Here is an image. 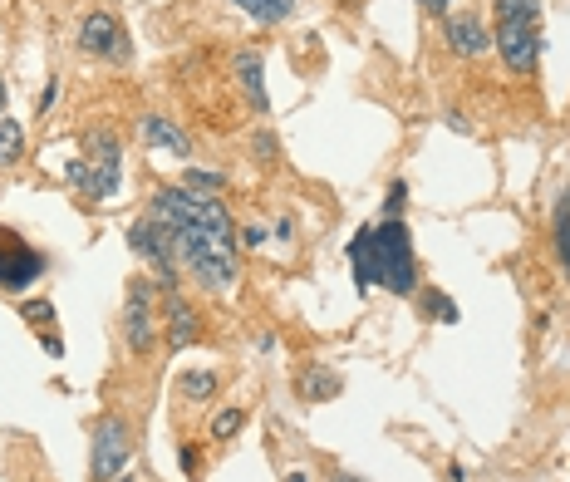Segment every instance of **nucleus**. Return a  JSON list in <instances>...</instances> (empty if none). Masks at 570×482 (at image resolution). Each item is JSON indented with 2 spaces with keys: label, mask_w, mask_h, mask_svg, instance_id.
Instances as JSON below:
<instances>
[{
  "label": "nucleus",
  "mask_w": 570,
  "mask_h": 482,
  "mask_svg": "<svg viewBox=\"0 0 570 482\" xmlns=\"http://www.w3.org/2000/svg\"><path fill=\"white\" fill-rule=\"evenodd\" d=\"M148 217L172 232L177 261L192 271L202 291H231L236 286V227H231L227 202L217 192H192V187H158L148 202Z\"/></svg>",
  "instance_id": "obj_1"
},
{
  "label": "nucleus",
  "mask_w": 570,
  "mask_h": 482,
  "mask_svg": "<svg viewBox=\"0 0 570 482\" xmlns=\"http://www.w3.org/2000/svg\"><path fill=\"white\" fill-rule=\"evenodd\" d=\"M349 266H354V286L359 296L384 286L394 296H413L418 291V256H413V237H408V222H374V227H359L349 241Z\"/></svg>",
  "instance_id": "obj_2"
},
{
  "label": "nucleus",
  "mask_w": 570,
  "mask_h": 482,
  "mask_svg": "<svg viewBox=\"0 0 570 482\" xmlns=\"http://www.w3.org/2000/svg\"><path fill=\"white\" fill-rule=\"evenodd\" d=\"M64 182L89 202H114L118 187H123V143L109 128H89L84 133V158H74L64 168Z\"/></svg>",
  "instance_id": "obj_3"
},
{
  "label": "nucleus",
  "mask_w": 570,
  "mask_h": 482,
  "mask_svg": "<svg viewBox=\"0 0 570 482\" xmlns=\"http://www.w3.org/2000/svg\"><path fill=\"white\" fill-rule=\"evenodd\" d=\"M128 251L153 266V286H158L163 296L177 291V246H172V232L163 222H153V217L133 222V227H128Z\"/></svg>",
  "instance_id": "obj_4"
},
{
  "label": "nucleus",
  "mask_w": 570,
  "mask_h": 482,
  "mask_svg": "<svg viewBox=\"0 0 570 482\" xmlns=\"http://www.w3.org/2000/svg\"><path fill=\"white\" fill-rule=\"evenodd\" d=\"M128 463H133V428H128V419H118V414L99 419L94 438H89V478L114 482Z\"/></svg>",
  "instance_id": "obj_5"
},
{
  "label": "nucleus",
  "mask_w": 570,
  "mask_h": 482,
  "mask_svg": "<svg viewBox=\"0 0 570 482\" xmlns=\"http://www.w3.org/2000/svg\"><path fill=\"white\" fill-rule=\"evenodd\" d=\"M79 55L109 60V64L133 60V45H128V35H123V25H118L114 10H89V15L79 20Z\"/></svg>",
  "instance_id": "obj_6"
},
{
  "label": "nucleus",
  "mask_w": 570,
  "mask_h": 482,
  "mask_svg": "<svg viewBox=\"0 0 570 482\" xmlns=\"http://www.w3.org/2000/svg\"><path fill=\"white\" fill-rule=\"evenodd\" d=\"M40 276H45V256L20 237V232H5V227H0V291L20 296V291H30Z\"/></svg>",
  "instance_id": "obj_7"
},
{
  "label": "nucleus",
  "mask_w": 570,
  "mask_h": 482,
  "mask_svg": "<svg viewBox=\"0 0 570 482\" xmlns=\"http://www.w3.org/2000/svg\"><path fill=\"white\" fill-rule=\"evenodd\" d=\"M492 50L502 55V64L512 69V74H531L536 60H541V30H536V20H497V30H492Z\"/></svg>",
  "instance_id": "obj_8"
},
{
  "label": "nucleus",
  "mask_w": 570,
  "mask_h": 482,
  "mask_svg": "<svg viewBox=\"0 0 570 482\" xmlns=\"http://www.w3.org/2000/svg\"><path fill=\"white\" fill-rule=\"evenodd\" d=\"M153 276H133L128 281V315H123V330H128V350L133 355H148L153 350V335H158V320H153Z\"/></svg>",
  "instance_id": "obj_9"
},
{
  "label": "nucleus",
  "mask_w": 570,
  "mask_h": 482,
  "mask_svg": "<svg viewBox=\"0 0 570 482\" xmlns=\"http://www.w3.org/2000/svg\"><path fill=\"white\" fill-rule=\"evenodd\" d=\"M443 35H448V50L457 60H482L492 55V30L477 20V15H448L443 20Z\"/></svg>",
  "instance_id": "obj_10"
},
{
  "label": "nucleus",
  "mask_w": 570,
  "mask_h": 482,
  "mask_svg": "<svg viewBox=\"0 0 570 482\" xmlns=\"http://www.w3.org/2000/svg\"><path fill=\"white\" fill-rule=\"evenodd\" d=\"M231 74L251 104V114H271V94H266V74H261V50H236L231 55Z\"/></svg>",
  "instance_id": "obj_11"
},
{
  "label": "nucleus",
  "mask_w": 570,
  "mask_h": 482,
  "mask_svg": "<svg viewBox=\"0 0 570 482\" xmlns=\"http://www.w3.org/2000/svg\"><path fill=\"white\" fill-rule=\"evenodd\" d=\"M163 301H168V350H187V345H197V340H202V320H197L192 301H182L177 291L163 296Z\"/></svg>",
  "instance_id": "obj_12"
},
{
  "label": "nucleus",
  "mask_w": 570,
  "mask_h": 482,
  "mask_svg": "<svg viewBox=\"0 0 570 482\" xmlns=\"http://www.w3.org/2000/svg\"><path fill=\"white\" fill-rule=\"evenodd\" d=\"M138 133H143V143L148 148H168L172 158H192V143H187V133L168 123L163 114H148V119H138Z\"/></svg>",
  "instance_id": "obj_13"
},
{
  "label": "nucleus",
  "mask_w": 570,
  "mask_h": 482,
  "mask_svg": "<svg viewBox=\"0 0 570 482\" xmlns=\"http://www.w3.org/2000/svg\"><path fill=\"white\" fill-rule=\"evenodd\" d=\"M340 374L335 369H325V364H305L300 369V379H295V394L305 399V404H325V399H335L340 394Z\"/></svg>",
  "instance_id": "obj_14"
},
{
  "label": "nucleus",
  "mask_w": 570,
  "mask_h": 482,
  "mask_svg": "<svg viewBox=\"0 0 570 482\" xmlns=\"http://www.w3.org/2000/svg\"><path fill=\"white\" fill-rule=\"evenodd\" d=\"M551 241H556V256H561V266H566V276H570V187L556 192V207H551Z\"/></svg>",
  "instance_id": "obj_15"
},
{
  "label": "nucleus",
  "mask_w": 570,
  "mask_h": 482,
  "mask_svg": "<svg viewBox=\"0 0 570 482\" xmlns=\"http://www.w3.org/2000/svg\"><path fill=\"white\" fill-rule=\"evenodd\" d=\"M241 15H251L256 25H281L295 15V0H231Z\"/></svg>",
  "instance_id": "obj_16"
},
{
  "label": "nucleus",
  "mask_w": 570,
  "mask_h": 482,
  "mask_svg": "<svg viewBox=\"0 0 570 482\" xmlns=\"http://www.w3.org/2000/svg\"><path fill=\"white\" fill-rule=\"evenodd\" d=\"M25 158V123L0 114V168H15Z\"/></svg>",
  "instance_id": "obj_17"
},
{
  "label": "nucleus",
  "mask_w": 570,
  "mask_h": 482,
  "mask_svg": "<svg viewBox=\"0 0 570 482\" xmlns=\"http://www.w3.org/2000/svg\"><path fill=\"white\" fill-rule=\"evenodd\" d=\"M217 384H222V379H217L212 369H187V374L177 379V389H182V399H192V404H202V399H212V394H217Z\"/></svg>",
  "instance_id": "obj_18"
},
{
  "label": "nucleus",
  "mask_w": 570,
  "mask_h": 482,
  "mask_svg": "<svg viewBox=\"0 0 570 482\" xmlns=\"http://www.w3.org/2000/svg\"><path fill=\"white\" fill-rule=\"evenodd\" d=\"M418 296V310H423V320H443V325H453L457 320V305L443 296V291H413Z\"/></svg>",
  "instance_id": "obj_19"
},
{
  "label": "nucleus",
  "mask_w": 570,
  "mask_h": 482,
  "mask_svg": "<svg viewBox=\"0 0 570 482\" xmlns=\"http://www.w3.org/2000/svg\"><path fill=\"white\" fill-rule=\"evenodd\" d=\"M182 187H192V192H222V187H227V173H217V168H187Z\"/></svg>",
  "instance_id": "obj_20"
},
{
  "label": "nucleus",
  "mask_w": 570,
  "mask_h": 482,
  "mask_svg": "<svg viewBox=\"0 0 570 482\" xmlns=\"http://www.w3.org/2000/svg\"><path fill=\"white\" fill-rule=\"evenodd\" d=\"M497 5V20L507 15V20H536L541 15V0H492Z\"/></svg>",
  "instance_id": "obj_21"
},
{
  "label": "nucleus",
  "mask_w": 570,
  "mask_h": 482,
  "mask_svg": "<svg viewBox=\"0 0 570 482\" xmlns=\"http://www.w3.org/2000/svg\"><path fill=\"white\" fill-rule=\"evenodd\" d=\"M251 153H256V158H261V163L271 168V163L281 158V143H276V133H271V128H261V133H251Z\"/></svg>",
  "instance_id": "obj_22"
},
{
  "label": "nucleus",
  "mask_w": 570,
  "mask_h": 482,
  "mask_svg": "<svg viewBox=\"0 0 570 482\" xmlns=\"http://www.w3.org/2000/svg\"><path fill=\"white\" fill-rule=\"evenodd\" d=\"M403 207H408V182L394 178V182H389V197H384V222L403 217Z\"/></svg>",
  "instance_id": "obj_23"
},
{
  "label": "nucleus",
  "mask_w": 570,
  "mask_h": 482,
  "mask_svg": "<svg viewBox=\"0 0 570 482\" xmlns=\"http://www.w3.org/2000/svg\"><path fill=\"white\" fill-rule=\"evenodd\" d=\"M241 423H246L241 409H222V414L212 419V438H236V433H241Z\"/></svg>",
  "instance_id": "obj_24"
},
{
  "label": "nucleus",
  "mask_w": 570,
  "mask_h": 482,
  "mask_svg": "<svg viewBox=\"0 0 570 482\" xmlns=\"http://www.w3.org/2000/svg\"><path fill=\"white\" fill-rule=\"evenodd\" d=\"M55 104H59V79L50 74V79H45V89H40V99H35V114H40V119H50V109H55Z\"/></svg>",
  "instance_id": "obj_25"
},
{
  "label": "nucleus",
  "mask_w": 570,
  "mask_h": 482,
  "mask_svg": "<svg viewBox=\"0 0 570 482\" xmlns=\"http://www.w3.org/2000/svg\"><path fill=\"white\" fill-rule=\"evenodd\" d=\"M236 246H246V251H261V246H266V227H246V232H236Z\"/></svg>",
  "instance_id": "obj_26"
},
{
  "label": "nucleus",
  "mask_w": 570,
  "mask_h": 482,
  "mask_svg": "<svg viewBox=\"0 0 570 482\" xmlns=\"http://www.w3.org/2000/svg\"><path fill=\"white\" fill-rule=\"evenodd\" d=\"M20 310H25V315H30L35 325H40V320H55V305H45V301H25Z\"/></svg>",
  "instance_id": "obj_27"
},
{
  "label": "nucleus",
  "mask_w": 570,
  "mask_h": 482,
  "mask_svg": "<svg viewBox=\"0 0 570 482\" xmlns=\"http://www.w3.org/2000/svg\"><path fill=\"white\" fill-rule=\"evenodd\" d=\"M177 463H182V473H192V468H197V453H192V448H182V453H177Z\"/></svg>",
  "instance_id": "obj_28"
},
{
  "label": "nucleus",
  "mask_w": 570,
  "mask_h": 482,
  "mask_svg": "<svg viewBox=\"0 0 570 482\" xmlns=\"http://www.w3.org/2000/svg\"><path fill=\"white\" fill-rule=\"evenodd\" d=\"M448 128H453V133H467L472 123H467V114H448Z\"/></svg>",
  "instance_id": "obj_29"
},
{
  "label": "nucleus",
  "mask_w": 570,
  "mask_h": 482,
  "mask_svg": "<svg viewBox=\"0 0 570 482\" xmlns=\"http://www.w3.org/2000/svg\"><path fill=\"white\" fill-rule=\"evenodd\" d=\"M418 5H423V10H433V15H443V10H448L453 0H418Z\"/></svg>",
  "instance_id": "obj_30"
},
{
  "label": "nucleus",
  "mask_w": 570,
  "mask_h": 482,
  "mask_svg": "<svg viewBox=\"0 0 570 482\" xmlns=\"http://www.w3.org/2000/svg\"><path fill=\"white\" fill-rule=\"evenodd\" d=\"M448 482H467V468H462V463H448Z\"/></svg>",
  "instance_id": "obj_31"
},
{
  "label": "nucleus",
  "mask_w": 570,
  "mask_h": 482,
  "mask_svg": "<svg viewBox=\"0 0 570 482\" xmlns=\"http://www.w3.org/2000/svg\"><path fill=\"white\" fill-rule=\"evenodd\" d=\"M335 482H364V478H359V473H340V478H335Z\"/></svg>",
  "instance_id": "obj_32"
},
{
  "label": "nucleus",
  "mask_w": 570,
  "mask_h": 482,
  "mask_svg": "<svg viewBox=\"0 0 570 482\" xmlns=\"http://www.w3.org/2000/svg\"><path fill=\"white\" fill-rule=\"evenodd\" d=\"M0 114H5V79H0Z\"/></svg>",
  "instance_id": "obj_33"
},
{
  "label": "nucleus",
  "mask_w": 570,
  "mask_h": 482,
  "mask_svg": "<svg viewBox=\"0 0 570 482\" xmlns=\"http://www.w3.org/2000/svg\"><path fill=\"white\" fill-rule=\"evenodd\" d=\"M285 482H305V473H290V478H285Z\"/></svg>",
  "instance_id": "obj_34"
},
{
  "label": "nucleus",
  "mask_w": 570,
  "mask_h": 482,
  "mask_svg": "<svg viewBox=\"0 0 570 482\" xmlns=\"http://www.w3.org/2000/svg\"><path fill=\"white\" fill-rule=\"evenodd\" d=\"M114 482H138V478H114Z\"/></svg>",
  "instance_id": "obj_35"
}]
</instances>
